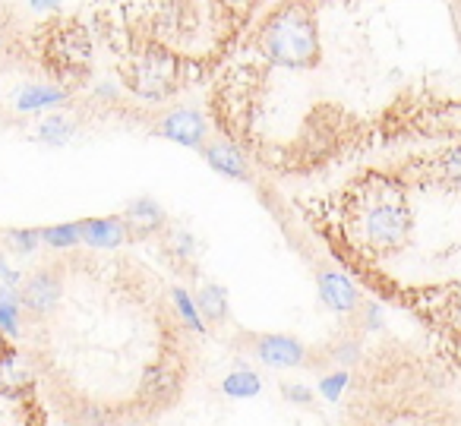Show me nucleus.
I'll return each instance as SVG.
<instances>
[{
  "instance_id": "obj_1",
  "label": "nucleus",
  "mask_w": 461,
  "mask_h": 426,
  "mask_svg": "<svg viewBox=\"0 0 461 426\" xmlns=\"http://www.w3.org/2000/svg\"><path fill=\"white\" fill-rule=\"evenodd\" d=\"M345 413L339 426H461V407L446 398V376L420 369H385L348 379Z\"/></svg>"
},
{
  "instance_id": "obj_2",
  "label": "nucleus",
  "mask_w": 461,
  "mask_h": 426,
  "mask_svg": "<svg viewBox=\"0 0 461 426\" xmlns=\"http://www.w3.org/2000/svg\"><path fill=\"white\" fill-rule=\"evenodd\" d=\"M0 426H51V407L41 394L29 357L0 329Z\"/></svg>"
},
{
  "instance_id": "obj_3",
  "label": "nucleus",
  "mask_w": 461,
  "mask_h": 426,
  "mask_svg": "<svg viewBox=\"0 0 461 426\" xmlns=\"http://www.w3.org/2000/svg\"><path fill=\"white\" fill-rule=\"evenodd\" d=\"M259 48L278 67L288 70H307L320 58V32L303 4H288L266 20L259 32Z\"/></svg>"
},
{
  "instance_id": "obj_4",
  "label": "nucleus",
  "mask_w": 461,
  "mask_h": 426,
  "mask_svg": "<svg viewBox=\"0 0 461 426\" xmlns=\"http://www.w3.org/2000/svg\"><path fill=\"white\" fill-rule=\"evenodd\" d=\"M123 86L142 102H161L177 86V67L165 51H146L142 58L130 60Z\"/></svg>"
},
{
  "instance_id": "obj_5",
  "label": "nucleus",
  "mask_w": 461,
  "mask_h": 426,
  "mask_svg": "<svg viewBox=\"0 0 461 426\" xmlns=\"http://www.w3.org/2000/svg\"><path fill=\"white\" fill-rule=\"evenodd\" d=\"M205 133H209V127H205L203 114H196V111H190V108L171 111V114L158 123V136H165V140H171V142H180V146H199V142L205 140Z\"/></svg>"
},
{
  "instance_id": "obj_6",
  "label": "nucleus",
  "mask_w": 461,
  "mask_h": 426,
  "mask_svg": "<svg viewBox=\"0 0 461 426\" xmlns=\"http://www.w3.org/2000/svg\"><path fill=\"white\" fill-rule=\"evenodd\" d=\"M51 54H54V64L60 70H77V67H86L89 64V39L79 26H67L54 35L51 41Z\"/></svg>"
},
{
  "instance_id": "obj_7",
  "label": "nucleus",
  "mask_w": 461,
  "mask_h": 426,
  "mask_svg": "<svg viewBox=\"0 0 461 426\" xmlns=\"http://www.w3.org/2000/svg\"><path fill=\"white\" fill-rule=\"evenodd\" d=\"M257 354L269 367H297L303 363V344L288 335H266L257 341Z\"/></svg>"
},
{
  "instance_id": "obj_8",
  "label": "nucleus",
  "mask_w": 461,
  "mask_h": 426,
  "mask_svg": "<svg viewBox=\"0 0 461 426\" xmlns=\"http://www.w3.org/2000/svg\"><path fill=\"white\" fill-rule=\"evenodd\" d=\"M79 237L92 249H117L127 240V228L121 218H92V222L79 224Z\"/></svg>"
},
{
  "instance_id": "obj_9",
  "label": "nucleus",
  "mask_w": 461,
  "mask_h": 426,
  "mask_svg": "<svg viewBox=\"0 0 461 426\" xmlns=\"http://www.w3.org/2000/svg\"><path fill=\"white\" fill-rule=\"evenodd\" d=\"M320 294L335 313H348L357 306V287L348 275L341 272H322L320 275Z\"/></svg>"
},
{
  "instance_id": "obj_10",
  "label": "nucleus",
  "mask_w": 461,
  "mask_h": 426,
  "mask_svg": "<svg viewBox=\"0 0 461 426\" xmlns=\"http://www.w3.org/2000/svg\"><path fill=\"white\" fill-rule=\"evenodd\" d=\"M203 155L218 174L224 177H238L244 180L247 177V161H244V152L230 146V142H215V146H203Z\"/></svg>"
},
{
  "instance_id": "obj_11",
  "label": "nucleus",
  "mask_w": 461,
  "mask_h": 426,
  "mask_svg": "<svg viewBox=\"0 0 461 426\" xmlns=\"http://www.w3.org/2000/svg\"><path fill=\"white\" fill-rule=\"evenodd\" d=\"M67 102V92L58 86H23L16 92V111H41V108H58Z\"/></svg>"
},
{
  "instance_id": "obj_12",
  "label": "nucleus",
  "mask_w": 461,
  "mask_h": 426,
  "mask_svg": "<svg viewBox=\"0 0 461 426\" xmlns=\"http://www.w3.org/2000/svg\"><path fill=\"white\" fill-rule=\"evenodd\" d=\"M196 306L205 313V319H212V322H221L224 313H228V297H224V287H218V285H205L203 291H199Z\"/></svg>"
},
{
  "instance_id": "obj_13",
  "label": "nucleus",
  "mask_w": 461,
  "mask_h": 426,
  "mask_svg": "<svg viewBox=\"0 0 461 426\" xmlns=\"http://www.w3.org/2000/svg\"><path fill=\"white\" fill-rule=\"evenodd\" d=\"M70 136H73V123L60 114L45 117V121L39 123V140L48 142V146H64Z\"/></svg>"
},
{
  "instance_id": "obj_14",
  "label": "nucleus",
  "mask_w": 461,
  "mask_h": 426,
  "mask_svg": "<svg viewBox=\"0 0 461 426\" xmlns=\"http://www.w3.org/2000/svg\"><path fill=\"white\" fill-rule=\"evenodd\" d=\"M259 388H263V382L257 379V373H230L224 379V392L234 394V398H253Z\"/></svg>"
},
{
  "instance_id": "obj_15",
  "label": "nucleus",
  "mask_w": 461,
  "mask_h": 426,
  "mask_svg": "<svg viewBox=\"0 0 461 426\" xmlns=\"http://www.w3.org/2000/svg\"><path fill=\"white\" fill-rule=\"evenodd\" d=\"M127 218H130V222L140 224L142 231H152L155 224L161 222V212H158V205H155V203H149V199H140V203L130 205Z\"/></svg>"
},
{
  "instance_id": "obj_16",
  "label": "nucleus",
  "mask_w": 461,
  "mask_h": 426,
  "mask_svg": "<svg viewBox=\"0 0 461 426\" xmlns=\"http://www.w3.org/2000/svg\"><path fill=\"white\" fill-rule=\"evenodd\" d=\"M41 240H48L58 249H70V247H77L83 237H79V224H60V228H48L45 234H41Z\"/></svg>"
},
{
  "instance_id": "obj_17",
  "label": "nucleus",
  "mask_w": 461,
  "mask_h": 426,
  "mask_svg": "<svg viewBox=\"0 0 461 426\" xmlns=\"http://www.w3.org/2000/svg\"><path fill=\"white\" fill-rule=\"evenodd\" d=\"M174 297V306H177V313H180V319L186 322V329L190 331H203V322H199V316H196V310H193V300H190V294L186 291H174L171 294Z\"/></svg>"
},
{
  "instance_id": "obj_18",
  "label": "nucleus",
  "mask_w": 461,
  "mask_h": 426,
  "mask_svg": "<svg viewBox=\"0 0 461 426\" xmlns=\"http://www.w3.org/2000/svg\"><path fill=\"white\" fill-rule=\"evenodd\" d=\"M7 240L14 243L16 253H35V247H39L41 234H35V231H10Z\"/></svg>"
},
{
  "instance_id": "obj_19",
  "label": "nucleus",
  "mask_w": 461,
  "mask_h": 426,
  "mask_svg": "<svg viewBox=\"0 0 461 426\" xmlns=\"http://www.w3.org/2000/svg\"><path fill=\"white\" fill-rule=\"evenodd\" d=\"M0 329L7 331L10 338L20 335V310L16 306H0Z\"/></svg>"
},
{
  "instance_id": "obj_20",
  "label": "nucleus",
  "mask_w": 461,
  "mask_h": 426,
  "mask_svg": "<svg viewBox=\"0 0 461 426\" xmlns=\"http://www.w3.org/2000/svg\"><path fill=\"white\" fill-rule=\"evenodd\" d=\"M348 379H351L348 373H335V376H329V379H322V394H326L329 401H339V394H341V388L348 385Z\"/></svg>"
},
{
  "instance_id": "obj_21",
  "label": "nucleus",
  "mask_w": 461,
  "mask_h": 426,
  "mask_svg": "<svg viewBox=\"0 0 461 426\" xmlns=\"http://www.w3.org/2000/svg\"><path fill=\"white\" fill-rule=\"evenodd\" d=\"M282 392H285V398L297 401V404H310V401H313V392H310L307 385H285Z\"/></svg>"
},
{
  "instance_id": "obj_22",
  "label": "nucleus",
  "mask_w": 461,
  "mask_h": 426,
  "mask_svg": "<svg viewBox=\"0 0 461 426\" xmlns=\"http://www.w3.org/2000/svg\"><path fill=\"white\" fill-rule=\"evenodd\" d=\"M0 306H16L20 310V294L14 287H0Z\"/></svg>"
},
{
  "instance_id": "obj_23",
  "label": "nucleus",
  "mask_w": 461,
  "mask_h": 426,
  "mask_svg": "<svg viewBox=\"0 0 461 426\" xmlns=\"http://www.w3.org/2000/svg\"><path fill=\"white\" fill-rule=\"evenodd\" d=\"M29 7L32 10H41V14H51V10L60 7V0H29Z\"/></svg>"
},
{
  "instance_id": "obj_24",
  "label": "nucleus",
  "mask_w": 461,
  "mask_h": 426,
  "mask_svg": "<svg viewBox=\"0 0 461 426\" xmlns=\"http://www.w3.org/2000/svg\"><path fill=\"white\" fill-rule=\"evenodd\" d=\"M224 7H230L234 10V14H247V10L253 7V4H257V0H221Z\"/></svg>"
},
{
  "instance_id": "obj_25",
  "label": "nucleus",
  "mask_w": 461,
  "mask_h": 426,
  "mask_svg": "<svg viewBox=\"0 0 461 426\" xmlns=\"http://www.w3.org/2000/svg\"><path fill=\"white\" fill-rule=\"evenodd\" d=\"M0 278L7 281L10 287H14V285H20V275H16L14 268H10V266H7V262H4V259H0Z\"/></svg>"
}]
</instances>
